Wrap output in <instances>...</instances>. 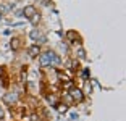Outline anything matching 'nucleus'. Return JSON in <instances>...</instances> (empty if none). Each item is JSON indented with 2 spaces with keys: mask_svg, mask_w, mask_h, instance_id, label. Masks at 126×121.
<instances>
[{
  "mask_svg": "<svg viewBox=\"0 0 126 121\" xmlns=\"http://www.w3.org/2000/svg\"><path fill=\"white\" fill-rule=\"evenodd\" d=\"M41 36H42V34H41V31H39V29H32V31L29 32V37H31L32 40H37Z\"/></svg>",
  "mask_w": 126,
  "mask_h": 121,
  "instance_id": "8",
  "label": "nucleus"
},
{
  "mask_svg": "<svg viewBox=\"0 0 126 121\" xmlns=\"http://www.w3.org/2000/svg\"><path fill=\"white\" fill-rule=\"evenodd\" d=\"M45 55H47V58H48V63H50V65H60V63H62V60H60V57L57 55L55 52H52V50H48V52H45Z\"/></svg>",
  "mask_w": 126,
  "mask_h": 121,
  "instance_id": "3",
  "label": "nucleus"
},
{
  "mask_svg": "<svg viewBox=\"0 0 126 121\" xmlns=\"http://www.w3.org/2000/svg\"><path fill=\"white\" fill-rule=\"evenodd\" d=\"M66 37L71 40V42H76V40H79V36L74 32V31H68V32H66Z\"/></svg>",
  "mask_w": 126,
  "mask_h": 121,
  "instance_id": "7",
  "label": "nucleus"
},
{
  "mask_svg": "<svg viewBox=\"0 0 126 121\" xmlns=\"http://www.w3.org/2000/svg\"><path fill=\"white\" fill-rule=\"evenodd\" d=\"M39 63H41V66H48V65H50L45 53H41V55H39Z\"/></svg>",
  "mask_w": 126,
  "mask_h": 121,
  "instance_id": "6",
  "label": "nucleus"
},
{
  "mask_svg": "<svg viewBox=\"0 0 126 121\" xmlns=\"http://www.w3.org/2000/svg\"><path fill=\"white\" fill-rule=\"evenodd\" d=\"M2 73H3V70H2V68H0V74H2Z\"/></svg>",
  "mask_w": 126,
  "mask_h": 121,
  "instance_id": "18",
  "label": "nucleus"
},
{
  "mask_svg": "<svg viewBox=\"0 0 126 121\" xmlns=\"http://www.w3.org/2000/svg\"><path fill=\"white\" fill-rule=\"evenodd\" d=\"M70 97L73 100H76V102H82V100H84V94H82V91L78 89V87H71L70 89Z\"/></svg>",
  "mask_w": 126,
  "mask_h": 121,
  "instance_id": "1",
  "label": "nucleus"
},
{
  "mask_svg": "<svg viewBox=\"0 0 126 121\" xmlns=\"http://www.w3.org/2000/svg\"><path fill=\"white\" fill-rule=\"evenodd\" d=\"M31 121H39V118H37V115H31Z\"/></svg>",
  "mask_w": 126,
  "mask_h": 121,
  "instance_id": "16",
  "label": "nucleus"
},
{
  "mask_svg": "<svg viewBox=\"0 0 126 121\" xmlns=\"http://www.w3.org/2000/svg\"><path fill=\"white\" fill-rule=\"evenodd\" d=\"M0 111H2V108H0Z\"/></svg>",
  "mask_w": 126,
  "mask_h": 121,
  "instance_id": "19",
  "label": "nucleus"
},
{
  "mask_svg": "<svg viewBox=\"0 0 126 121\" xmlns=\"http://www.w3.org/2000/svg\"><path fill=\"white\" fill-rule=\"evenodd\" d=\"M2 116H3V111H0V120H2Z\"/></svg>",
  "mask_w": 126,
  "mask_h": 121,
  "instance_id": "17",
  "label": "nucleus"
},
{
  "mask_svg": "<svg viewBox=\"0 0 126 121\" xmlns=\"http://www.w3.org/2000/svg\"><path fill=\"white\" fill-rule=\"evenodd\" d=\"M8 7H5V5H0V13H3V11H7Z\"/></svg>",
  "mask_w": 126,
  "mask_h": 121,
  "instance_id": "15",
  "label": "nucleus"
},
{
  "mask_svg": "<svg viewBox=\"0 0 126 121\" xmlns=\"http://www.w3.org/2000/svg\"><path fill=\"white\" fill-rule=\"evenodd\" d=\"M76 118H78V113H71L70 115V121H74Z\"/></svg>",
  "mask_w": 126,
  "mask_h": 121,
  "instance_id": "14",
  "label": "nucleus"
},
{
  "mask_svg": "<svg viewBox=\"0 0 126 121\" xmlns=\"http://www.w3.org/2000/svg\"><path fill=\"white\" fill-rule=\"evenodd\" d=\"M86 92H82V94H91V92H92V87H91V84L89 82H87V84H86V89H84Z\"/></svg>",
  "mask_w": 126,
  "mask_h": 121,
  "instance_id": "11",
  "label": "nucleus"
},
{
  "mask_svg": "<svg viewBox=\"0 0 126 121\" xmlns=\"http://www.w3.org/2000/svg\"><path fill=\"white\" fill-rule=\"evenodd\" d=\"M28 53H29V57H39L41 55V47L39 45H31L28 48Z\"/></svg>",
  "mask_w": 126,
  "mask_h": 121,
  "instance_id": "4",
  "label": "nucleus"
},
{
  "mask_svg": "<svg viewBox=\"0 0 126 121\" xmlns=\"http://www.w3.org/2000/svg\"><path fill=\"white\" fill-rule=\"evenodd\" d=\"M57 111H58V113H66V111H68V106L63 105V103H58V105H57Z\"/></svg>",
  "mask_w": 126,
  "mask_h": 121,
  "instance_id": "9",
  "label": "nucleus"
},
{
  "mask_svg": "<svg viewBox=\"0 0 126 121\" xmlns=\"http://www.w3.org/2000/svg\"><path fill=\"white\" fill-rule=\"evenodd\" d=\"M34 13H37V11H36V7H32V5H28V7L23 10V16H26V18H31Z\"/></svg>",
  "mask_w": 126,
  "mask_h": 121,
  "instance_id": "5",
  "label": "nucleus"
},
{
  "mask_svg": "<svg viewBox=\"0 0 126 121\" xmlns=\"http://www.w3.org/2000/svg\"><path fill=\"white\" fill-rule=\"evenodd\" d=\"M18 45H19V42H18V39H13V40H11V47L15 48V50H16V48H18Z\"/></svg>",
  "mask_w": 126,
  "mask_h": 121,
  "instance_id": "12",
  "label": "nucleus"
},
{
  "mask_svg": "<svg viewBox=\"0 0 126 121\" xmlns=\"http://www.w3.org/2000/svg\"><path fill=\"white\" fill-rule=\"evenodd\" d=\"M39 19H41V15H39V13H34V15L29 18V21L32 23V24H37V23H39Z\"/></svg>",
  "mask_w": 126,
  "mask_h": 121,
  "instance_id": "10",
  "label": "nucleus"
},
{
  "mask_svg": "<svg viewBox=\"0 0 126 121\" xmlns=\"http://www.w3.org/2000/svg\"><path fill=\"white\" fill-rule=\"evenodd\" d=\"M18 100V92H8L3 95V103L5 105H13Z\"/></svg>",
  "mask_w": 126,
  "mask_h": 121,
  "instance_id": "2",
  "label": "nucleus"
},
{
  "mask_svg": "<svg viewBox=\"0 0 126 121\" xmlns=\"http://www.w3.org/2000/svg\"><path fill=\"white\" fill-rule=\"evenodd\" d=\"M79 58H86V53H84V50H82V48H79Z\"/></svg>",
  "mask_w": 126,
  "mask_h": 121,
  "instance_id": "13",
  "label": "nucleus"
}]
</instances>
